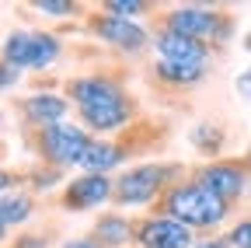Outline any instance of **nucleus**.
Returning a JSON list of instances; mask_svg holds the SVG:
<instances>
[{"mask_svg": "<svg viewBox=\"0 0 251 248\" xmlns=\"http://www.w3.org/2000/svg\"><path fill=\"white\" fill-rule=\"evenodd\" d=\"M67 102L77 109L80 126L91 137H112L119 130L136 126V98L126 91V77L122 74H108V70H94V74H80L63 84Z\"/></svg>", "mask_w": 251, "mask_h": 248, "instance_id": "f257e3e1", "label": "nucleus"}, {"mask_svg": "<svg viewBox=\"0 0 251 248\" xmlns=\"http://www.w3.org/2000/svg\"><path fill=\"white\" fill-rule=\"evenodd\" d=\"M150 213L171 217V220L185 224L188 231H213V227H220V224L230 220L234 206L224 203L220 196H213L209 189H202L199 182L181 178V182H175L171 189L150 206Z\"/></svg>", "mask_w": 251, "mask_h": 248, "instance_id": "f03ea898", "label": "nucleus"}, {"mask_svg": "<svg viewBox=\"0 0 251 248\" xmlns=\"http://www.w3.org/2000/svg\"><path fill=\"white\" fill-rule=\"evenodd\" d=\"M153 25H157V32L199 39L213 53H220L237 35V14L227 7H209V4H178L171 11H161L153 18Z\"/></svg>", "mask_w": 251, "mask_h": 248, "instance_id": "7ed1b4c3", "label": "nucleus"}, {"mask_svg": "<svg viewBox=\"0 0 251 248\" xmlns=\"http://www.w3.org/2000/svg\"><path fill=\"white\" fill-rule=\"evenodd\" d=\"M192 168H185L181 161H147L136 168H126L115 175V193L112 203L119 210H133V206H153L175 182H181Z\"/></svg>", "mask_w": 251, "mask_h": 248, "instance_id": "20e7f679", "label": "nucleus"}, {"mask_svg": "<svg viewBox=\"0 0 251 248\" xmlns=\"http://www.w3.org/2000/svg\"><path fill=\"white\" fill-rule=\"evenodd\" d=\"M21 137H25V147L39 158V165L59 168V171L80 168V158L94 143V137L80 122H59V126H46V130H21Z\"/></svg>", "mask_w": 251, "mask_h": 248, "instance_id": "39448f33", "label": "nucleus"}, {"mask_svg": "<svg viewBox=\"0 0 251 248\" xmlns=\"http://www.w3.org/2000/svg\"><path fill=\"white\" fill-rule=\"evenodd\" d=\"M63 53V42L56 32H39V28H18L4 39L0 56L7 59L14 70H49Z\"/></svg>", "mask_w": 251, "mask_h": 248, "instance_id": "423d86ee", "label": "nucleus"}, {"mask_svg": "<svg viewBox=\"0 0 251 248\" xmlns=\"http://www.w3.org/2000/svg\"><path fill=\"white\" fill-rule=\"evenodd\" d=\"M188 178L199 182L202 189H209L213 196H220L224 203H237L248 189H251V150L241 158H220V161H202L188 171Z\"/></svg>", "mask_w": 251, "mask_h": 248, "instance_id": "0eeeda50", "label": "nucleus"}, {"mask_svg": "<svg viewBox=\"0 0 251 248\" xmlns=\"http://www.w3.org/2000/svg\"><path fill=\"white\" fill-rule=\"evenodd\" d=\"M84 32L94 35L98 42L112 46L115 53L122 56H140L153 46V35L147 32V28L140 21H122V18H112L105 11H84Z\"/></svg>", "mask_w": 251, "mask_h": 248, "instance_id": "6e6552de", "label": "nucleus"}, {"mask_svg": "<svg viewBox=\"0 0 251 248\" xmlns=\"http://www.w3.org/2000/svg\"><path fill=\"white\" fill-rule=\"evenodd\" d=\"M133 245L136 248H196V231H188L171 217L143 213V217H133Z\"/></svg>", "mask_w": 251, "mask_h": 248, "instance_id": "1a4fd4ad", "label": "nucleus"}, {"mask_svg": "<svg viewBox=\"0 0 251 248\" xmlns=\"http://www.w3.org/2000/svg\"><path fill=\"white\" fill-rule=\"evenodd\" d=\"M112 193H115L112 175H77L74 182L63 185L56 206L63 213H87V210L101 206V203H112Z\"/></svg>", "mask_w": 251, "mask_h": 248, "instance_id": "9d476101", "label": "nucleus"}, {"mask_svg": "<svg viewBox=\"0 0 251 248\" xmlns=\"http://www.w3.org/2000/svg\"><path fill=\"white\" fill-rule=\"evenodd\" d=\"M21 112V130H46V126H59L70 112L67 95H56V91H31L18 102Z\"/></svg>", "mask_w": 251, "mask_h": 248, "instance_id": "9b49d317", "label": "nucleus"}, {"mask_svg": "<svg viewBox=\"0 0 251 248\" xmlns=\"http://www.w3.org/2000/svg\"><path fill=\"white\" fill-rule=\"evenodd\" d=\"M150 77L164 91H192L209 77V63H178V59H153Z\"/></svg>", "mask_w": 251, "mask_h": 248, "instance_id": "f8f14e48", "label": "nucleus"}, {"mask_svg": "<svg viewBox=\"0 0 251 248\" xmlns=\"http://www.w3.org/2000/svg\"><path fill=\"white\" fill-rule=\"evenodd\" d=\"M133 154L126 147V140H112V137H94V143L87 147V154L80 158V171L84 175H108L115 168H122Z\"/></svg>", "mask_w": 251, "mask_h": 248, "instance_id": "ddd939ff", "label": "nucleus"}, {"mask_svg": "<svg viewBox=\"0 0 251 248\" xmlns=\"http://www.w3.org/2000/svg\"><path fill=\"white\" fill-rule=\"evenodd\" d=\"M153 49L157 59H178V63H209L213 49L199 39H185V35H171V32H157L153 35Z\"/></svg>", "mask_w": 251, "mask_h": 248, "instance_id": "4468645a", "label": "nucleus"}, {"mask_svg": "<svg viewBox=\"0 0 251 248\" xmlns=\"http://www.w3.org/2000/svg\"><path fill=\"white\" fill-rule=\"evenodd\" d=\"M227 126L220 119H199L192 130H188V143L196 147L199 158L206 161H220L224 158V150H227Z\"/></svg>", "mask_w": 251, "mask_h": 248, "instance_id": "2eb2a0df", "label": "nucleus"}, {"mask_svg": "<svg viewBox=\"0 0 251 248\" xmlns=\"http://www.w3.org/2000/svg\"><path fill=\"white\" fill-rule=\"evenodd\" d=\"M91 234L105 248H126V245H133V217H126L122 210H105L94 220Z\"/></svg>", "mask_w": 251, "mask_h": 248, "instance_id": "dca6fc26", "label": "nucleus"}, {"mask_svg": "<svg viewBox=\"0 0 251 248\" xmlns=\"http://www.w3.org/2000/svg\"><path fill=\"white\" fill-rule=\"evenodd\" d=\"M35 217V193L28 189H14V193H4L0 196V220L7 227H21Z\"/></svg>", "mask_w": 251, "mask_h": 248, "instance_id": "f3484780", "label": "nucleus"}, {"mask_svg": "<svg viewBox=\"0 0 251 248\" xmlns=\"http://www.w3.org/2000/svg\"><path fill=\"white\" fill-rule=\"evenodd\" d=\"M157 4H150V0H101L98 11L112 14V18H122V21H136V18H147L153 14Z\"/></svg>", "mask_w": 251, "mask_h": 248, "instance_id": "a211bd4d", "label": "nucleus"}, {"mask_svg": "<svg viewBox=\"0 0 251 248\" xmlns=\"http://www.w3.org/2000/svg\"><path fill=\"white\" fill-rule=\"evenodd\" d=\"M63 175H67V171L39 165V168L25 171V189H28V193H42V189H52V185H59V182H63Z\"/></svg>", "mask_w": 251, "mask_h": 248, "instance_id": "6ab92c4d", "label": "nucleus"}, {"mask_svg": "<svg viewBox=\"0 0 251 248\" xmlns=\"http://www.w3.org/2000/svg\"><path fill=\"white\" fill-rule=\"evenodd\" d=\"M28 7H35V11L46 14V18H77V14H80V4H77V0H31Z\"/></svg>", "mask_w": 251, "mask_h": 248, "instance_id": "aec40b11", "label": "nucleus"}, {"mask_svg": "<svg viewBox=\"0 0 251 248\" xmlns=\"http://www.w3.org/2000/svg\"><path fill=\"white\" fill-rule=\"evenodd\" d=\"M56 241L52 227H39V231H18V238H11L7 248H49Z\"/></svg>", "mask_w": 251, "mask_h": 248, "instance_id": "412c9836", "label": "nucleus"}, {"mask_svg": "<svg viewBox=\"0 0 251 248\" xmlns=\"http://www.w3.org/2000/svg\"><path fill=\"white\" fill-rule=\"evenodd\" d=\"M227 241H230V248H251V213L230 224V231H227Z\"/></svg>", "mask_w": 251, "mask_h": 248, "instance_id": "4be33fe9", "label": "nucleus"}, {"mask_svg": "<svg viewBox=\"0 0 251 248\" xmlns=\"http://www.w3.org/2000/svg\"><path fill=\"white\" fill-rule=\"evenodd\" d=\"M18 185H25V171H14V168H0V196H4V193H14Z\"/></svg>", "mask_w": 251, "mask_h": 248, "instance_id": "5701e85b", "label": "nucleus"}, {"mask_svg": "<svg viewBox=\"0 0 251 248\" xmlns=\"http://www.w3.org/2000/svg\"><path fill=\"white\" fill-rule=\"evenodd\" d=\"M21 84V70H14L4 56H0V91H11V87H18Z\"/></svg>", "mask_w": 251, "mask_h": 248, "instance_id": "b1692460", "label": "nucleus"}, {"mask_svg": "<svg viewBox=\"0 0 251 248\" xmlns=\"http://www.w3.org/2000/svg\"><path fill=\"white\" fill-rule=\"evenodd\" d=\"M234 91H237V98H241L244 105H251V67L234 77Z\"/></svg>", "mask_w": 251, "mask_h": 248, "instance_id": "393cba45", "label": "nucleus"}, {"mask_svg": "<svg viewBox=\"0 0 251 248\" xmlns=\"http://www.w3.org/2000/svg\"><path fill=\"white\" fill-rule=\"evenodd\" d=\"M59 248H105V245L94 238V234H80V238H67Z\"/></svg>", "mask_w": 251, "mask_h": 248, "instance_id": "a878e982", "label": "nucleus"}, {"mask_svg": "<svg viewBox=\"0 0 251 248\" xmlns=\"http://www.w3.org/2000/svg\"><path fill=\"white\" fill-rule=\"evenodd\" d=\"M196 248H230V241H227V234H209V238H199Z\"/></svg>", "mask_w": 251, "mask_h": 248, "instance_id": "bb28decb", "label": "nucleus"}, {"mask_svg": "<svg viewBox=\"0 0 251 248\" xmlns=\"http://www.w3.org/2000/svg\"><path fill=\"white\" fill-rule=\"evenodd\" d=\"M0 245H11V227L0 220Z\"/></svg>", "mask_w": 251, "mask_h": 248, "instance_id": "cd10ccee", "label": "nucleus"}, {"mask_svg": "<svg viewBox=\"0 0 251 248\" xmlns=\"http://www.w3.org/2000/svg\"><path fill=\"white\" fill-rule=\"evenodd\" d=\"M4 158H7V143L0 140V168H4Z\"/></svg>", "mask_w": 251, "mask_h": 248, "instance_id": "c85d7f7f", "label": "nucleus"}, {"mask_svg": "<svg viewBox=\"0 0 251 248\" xmlns=\"http://www.w3.org/2000/svg\"><path fill=\"white\" fill-rule=\"evenodd\" d=\"M244 49H248V53H251V32H248V39H244Z\"/></svg>", "mask_w": 251, "mask_h": 248, "instance_id": "c756f323", "label": "nucleus"}, {"mask_svg": "<svg viewBox=\"0 0 251 248\" xmlns=\"http://www.w3.org/2000/svg\"><path fill=\"white\" fill-rule=\"evenodd\" d=\"M0 126H4V112H0Z\"/></svg>", "mask_w": 251, "mask_h": 248, "instance_id": "7c9ffc66", "label": "nucleus"}]
</instances>
